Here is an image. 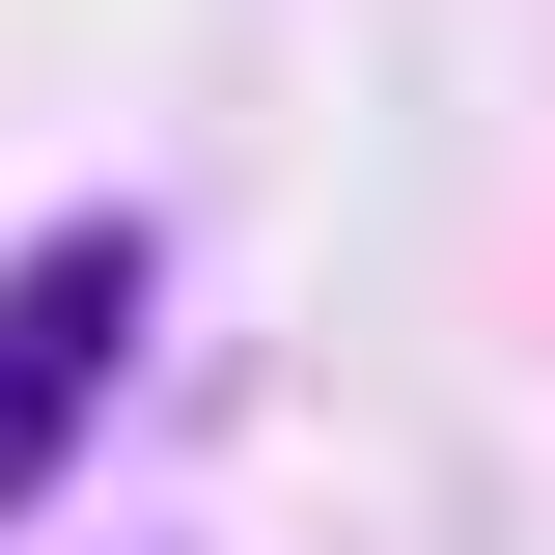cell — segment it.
Masks as SVG:
<instances>
[{
    "label": "cell",
    "instance_id": "cell-1",
    "mask_svg": "<svg viewBox=\"0 0 555 555\" xmlns=\"http://www.w3.org/2000/svg\"><path fill=\"white\" fill-rule=\"evenodd\" d=\"M139 306H167V250H139V222H28V250H0V528H28V500H56V444L112 416Z\"/></svg>",
    "mask_w": 555,
    "mask_h": 555
}]
</instances>
